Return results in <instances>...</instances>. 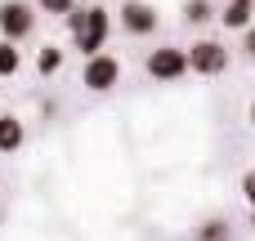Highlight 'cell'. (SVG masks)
<instances>
[{
	"instance_id": "6da1fadb",
	"label": "cell",
	"mask_w": 255,
	"mask_h": 241,
	"mask_svg": "<svg viewBox=\"0 0 255 241\" xmlns=\"http://www.w3.org/2000/svg\"><path fill=\"white\" fill-rule=\"evenodd\" d=\"M67 31H72L76 49L90 58V54H99V49L108 45V36H112V13H108L103 4H90V9H72V13H67Z\"/></svg>"
},
{
	"instance_id": "7a4b0ae2",
	"label": "cell",
	"mask_w": 255,
	"mask_h": 241,
	"mask_svg": "<svg viewBox=\"0 0 255 241\" xmlns=\"http://www.w3.org/2000/svg\"><path fill=\"white\" fill-rule=\"evenodd\" d=\"M81 85H85L90 94H108V89H117V85H121V58L108 54V49L90 54V58L81 63Z\"/></svg>"
},
{
	"instance_id": "3957f363",
	"label": "cell",
	"mask_w": 255,
	"mask_h": 241,
	"mask_svg": "<svg viewBox=\"0 0 255 241\" xmlns=\"http://www.w3.org/2000/svg\"><path fill=\"white\" fill-rule=\"evenodd\" d=\"M143 72L157 80V85H170V80H184L188 76V54L179 45H161L143 58Z\"/></svg>"
},
{
	"instance_id": "277c9868",
	"label": "cell",
	"mask_w": 255,
	"mask_h": 241,
	"mask_svg": "<svg viewBox=\"0 0 255 241\" xmlns=\"http://www.w3.org/2000/svg\"><path fill=\"white\" fill-rule=\"evenodd\" d=\"M31 31H36V4H27V0H0V40L22 45Z\"/></svg>"
},
{
	"instance_id": "5b68a950",
	"label": "cell",
	"mask_w": 255,
	"mask_h": 241,
	"mask_svg": "<svg viewBox=\"0 0 255 241\" xmlns=\"http://www.w3.org/2000/svg\"><path fill=\"white\" fill-rule=\"evenodd\" d=\"M184 54H188V72H197V76L229 72V45H220V40H193V49H184Z\"/></svg>"
},
{
	"instance_id": "8992f818",
	"label": "cell",
	"mask_w": 255,
	"mask_h": 241,
	"mask_svg": "<svg viewBox=\"0 0 255 241\" xmlns=\"http://www.w3.org/2000/svg\"><path fill=\"white\" fill-rule=\"evenodd\" d=\"M121 31L126 36H152L157 31V22H161V13L148 4V0H121Z\"/></svg>"
},
{
	"instance_id": "52a82bcc",
	"label": "cell",
	"mask_w": 255,
	"mask_h": 241,
	"mask_svg": "<svg viewBox=\"0 0 255 241\" xmlns=\"http://www.w3.org/2000/svg\"><path fill=\"white\" fill-rule=\"evenodd\" d=\"M22 143H27V125H22L13 112H4V116H0V152L13 157V152H22Z\"/></svg>"
},
{
	"instance_id": "ba28073f",
	"label": "cell",
	"mask_w": 255,
	"mask_h": 241,
	"mask_svg": "<svg viewBox=\"0 0 255 241\" xmlns=\"http://www.w3.org/2000/svg\"><path fill=\"white\" fill-rule=\"evenodd\" d=\"M220 22H224L229 31L251 27V22H255V0H229V4L220 9Z\"/></svg>"
},
{
	"instance_id": "9c48e42d",
	"label": "cell",
	"mask_w": 255,
	"mask_h": 241,
	"mask_svg": "<svg viewBox=\"0 0 255 241\" xmlns=\"http://www.w3.org/2000/svg\"><path fill=\"white\" fill-rule=\"evenodd\" d=\"M179 13H184V22H188V27H206V22L215 18V4H211V0H184V9H179Z\"/></svg>"
},
{
	"instance_id": "30bf717a",
	"label": "cell",
	"mask_w": 255,
	"mask_h": 241,
	"mask_svg": "<svg viewBox=\"0 0 255 241\" xmlns=\"http://www.w3.org/2000/svg\"><path fill=\"white\" fill-rule=\"evenodd\" d=\"M36 72H40V76H58V72H63V49H58V45H45V49L36 54Z\"/></svg>"
},
{
	"instance_id": "8fae6325",
	"label": "cell",
	"mask_w": 255,
	"mask_h": 241,
	"mask_svg": "<svg viewBox=\"0 0 255 241\" xmlns=\"http://www.w3.org/2000/svg\"><path fill=\"white\" fill-rule=\"evenodd\" d=\"M18 67H22V49L13 40H0V76H18Z\"/></svg>"
},
{
	"instance_id": "7c38bea8",
	"label": "cell",
	"mask_w": 255,
	"mask_h": 241,
	"mask_svg": "<svg viewBox=\"0 0 255 241\" xmlns=\"http://www.w3.org/2000/svg\"><path fill=\"white\" fill-rule=\"evenodd\" d=\"M193 241H229V219H206L193 233Z\"/></svg>"
},
{
	"instance_id": "4fadbf2b",
	"label": "cell",
	"mask_w": 255,
	"mask_h": 241,
	"mask_svg": "<svg viewBox=\"0 0 255 241\" xmlns=\"http://www.w3.org/2000/svg\"><path fill=\"white\" fill-rule=\"evenodd\" d=\"M31 4H36V13H49V18H67L76 9V0H31Z\"/></svg>"
},
{
	"instance_id": "5bb4252c",
	"label": "cell",
	"mask_w": 255,
	"mask_h": 241,
	"mask_svg": "<svg viewBox=\"0 0 255 241\" xmlns=\"http://www.w3.org/2000/svg\"><path fill=\"white\" fill-rule=\"evenodd\" d=\"M238 188H242V197H247V206L255 210V165L247 170V174H242V183H238Z\"/></svg>"
},
{
	"instance_id": "9a60e30c",
	"label": "cell",
	"mask_w": 255,
	"mask_h": 241,
	"mask_svg": "<svg viewBox=\"0 0 255 241\" xmlns=\"http://www.w3.org/2000/svg\"><path fill=\"white\" fill-rule=\"evenodd\" d=\"M242 54L255 63V22H251V27H242Z\"/></svg>"
},
{
	"instance_id": "2e32d148",
	"label": "cell",
	"mask_w": 255,
	"mask_h": 241,
	"mask_svg": "<svg viewBox=\"0 0 255 241\" xmlns=\"http://www.w3.org/2000/svg\"><path fill=\"white\" fill-rule=\"evenodd\" d=\"M247 121H251V125H255V98H251V107H247Z\"/></svg>"
},
{
	"instance_id": "e0dca14e",
	"label": "cell",
	"mask_w": 255,
	"mask_h": 241,
	"mask_svg": "<svg viewBox=\"0 0 255 241\" xmlns=\"http://www.w3.org/2000/svg\"><path fill=\"white\" fill-rule=\"evenodd\" d=\"M251 228H255V210H251Z\"/></svg>"
},
{
	"instance_id": "ac0fdd59",
	"label": "cell",
	"mask_w": 255,
	"mask_h": 241,
	"mask_svg": "<svg viewBox=\"0 0 255 241\" xmlns=\"http://www.w3.org/2000/svg\"><path fill=\"white\" fill-rule=\"evenodd\" d=\"M90 4H103V0H90Z\"/></svg>"
}]
</instances>
